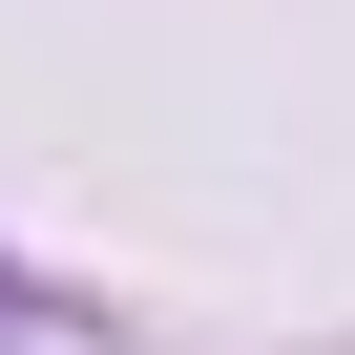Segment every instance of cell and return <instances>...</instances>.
Segmentation results:
<instances>
[{"label":"cell","mask_w":355,"mask_h":355,"mask_svg":"<svg viewBox=\"0 0 355 355\" xmlns=\"http://www.w3.org/2000/svg\"><path fill=\"white\" fill-rule=\"evenodd\" d=\"M0 355H21V313H0Z\"/></svg>","instance_id":"obj_1"}]
</instances>
